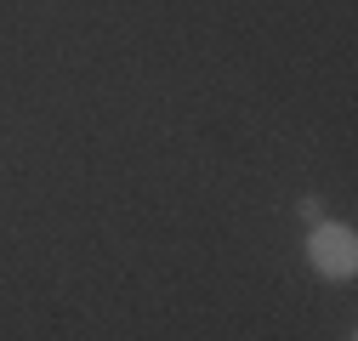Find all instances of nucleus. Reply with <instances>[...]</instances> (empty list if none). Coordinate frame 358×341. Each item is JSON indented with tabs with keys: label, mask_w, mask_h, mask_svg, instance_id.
<instances>
[{
	"label": "nucleus",
	"mask_w": 358,
	"mask_h": 341,
	"mask_svg": "<svg viewBox=\"0 0 358 341\" xmlns=\"http://www.w3.org/2000/svg\"><path fill=\"white\" fill-rule=\"evenodd\" d=\"M296 210H301V217H307V222H324V205H319V199H313V194H307V199H301Z\"/></svg>",
	"instance_id": "obj_2"
},
{
	"label": "nucleus",
	"mask_w": 358,
	"mask_h": 341,
	"mask_svg": "<svg viewBox=\"0 0 358 341\" xmlns=\"http://www.w3.org/2000/svg\"><path fill=\"white\" fill-rule=\"evenodd\" d=\"M307 268L319 279H352L358 273V228H347V222H313V233H307Z\"/></svg>",
	"instance_id": "obj_1"
}]
</instances>
